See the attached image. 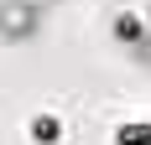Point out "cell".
Segmentation results:
<instances>
[{
	"label": "cell",
	"instance_id": "cell-1",
	"mask_svg": "<svg viewBox=\"0 0 151 145\" xmlns=\"http://www.w3.org/2000/svg\"><path fill=\"white\" fill-rule=\"evenodd\" d=\"M47 11L42 5H26V0H0V42H31L42 31Z\"/></svg>",
	"mask_w": 151,
	"mask_h": 145
},
{
	"label": "cell",
	"instance_id": "cell-4",
	"mask_svg": "<svg viewBox=\"0 0 151 145\" xmlns=\"http://www.w3.org/2000/svg\"><path fill=\"white\" fill-rule=\"evenodd\" d=\"M26 5H42V11H52V5H58V0H26Z\"/></svg>",
	"mask_w": 151,
	"mask_h": 145
},
{
	"label": "cell",
	"instance_id": "cell-3",
	"mask_svg": "<svg viewBox=\"0 0 151 145\" xmlns=\"http://www.w3.org/2000/svg\"><path fill=\"white\" fill-rule=\"evenodd\" d=\"M130 57H136V68H146V72H151V31H146V42H141Z\"/></svg>",
	"mask_w": 151,
	"mask_h": 145
},
{
	"label": "cell",
	"instance_id": "cell-2",
	"mask_svg": "<svg viewBox=\"0 0 151 145\" xmlns=\"http://www.w3.org/2000/svg\"><path fill=\"white\" fill-rule=\"evenodd\" d=\"M26 140L31 145H58L63 140V119L58 114H31L26 119Z\"/></svg>",
	"mask_w": 151,
	"mask_h": 145
}]
</instances>
